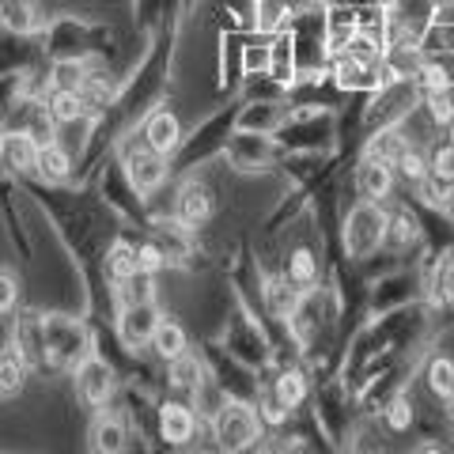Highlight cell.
I'll return each mask as SVG.
<instances>
[{"label": "cell", "mask_w": 454, "mask_h": 454, "mask_svg": "<svg viewBox=\"0 0 454 454\" xmlns=\"http://www.w3.org/2000/svg\"><path fill=\"white\" fill-rule=\"evenodd\" d=\"M387 223L390 216L379 208V201H364L348 212V223H345V250L348 258H367L375 254L382 243H387Z\"/></svg>", "instance_id": "obj_1"}, {"label": "cell", "mask_w": 454, "mask_h": 454, "mask_svg": "<svg viewBox=\"0 0 454 454\" xmlns=\"http://www.w3.org/2000/svg\"><path fill=\"white\" fill-rule=\"evenodd\" d=\"M212 432H216L223 450H247L262 432V417L243 402H223L216 409V420H212Z\"/></svg>", "instance_id": "obj_2"}, {"label": "cell", "mask_w": 454, "mask_h": 454, "mask_svg": "<svg viewBox=\"0 0 454 454\" xmlns=\"http://www.w3.org/2000/svg\"><path fill=\"white\" fill-rule=\"evenodd\" d=\"M394 178H397V170L394 163H382V160H372V155H364L360 167H356V190L364 201H387L390 190H394Z\"/></svg>", "instance_id": "obj_3"}, {"label": "cell", "mask_w": 454, "mask_h": 454, "mask_svg": "<svg viewBox=\"0 0 454 454\" xmlns=\"http://www.w3.org/2000/svg\"><path fill=\"white\" fill-rule=\"evenodd\" d=\"M155 325H160V315L152 310V303H129L118 318V333L125 345L137 348V345H145V340H152Z\"/></svg>", "instance_id": "obj_4"}, {"label": "cell", "mask_w": 454, "mask_h": 454, "mask_svg": "<svg viewBox=\"0 0 454 454\" xmlns=\"http://www.w3.org/2000/svg\"><path fill=\"white\" fill-rule=\"evenodd\" d=\"M76 387H80V397L91 405H106V397L114 390L110 382V367L103 360H88L80 364V375H76Z\"/></svg>", "instance_id": "obj_5"}, {"label": "cell", "mask_w": 454, "mask_h": 454, "mask_svg": "<svg viewBox=\"0 0 454 454\" xmlns=\"http://www.w3.org/2000/svg\"><path fill=\"white\" fill-rule=\"evenodd\" d=\"M145 140H148V148H152V152H160V155L175 152V148H178V140H182V125H178V118H175L170 110H155L152 118H148V125H145Z\"/></svg>", "instance_id": "obj_6"}, {"label": "cell", "mask_w": 454, "mask_h": 454, "mask_svg": "<svg viewBox=\"0 0 454 454\" xmlns=\"http://www.w3.org/2000/svg\"><path fill=\"white\" fill-rule=\"evenodd\" d=\"M38 152L42 145L31 137V133H8L0 137V160L16 170H35L38 167Z\"/></svg>", "instance_id": "obj_7"}, {"label": "cell", "mask_w": 454, "mask_h": 454, "mask_svg": "<svg viewBox=\"0 0 454 454\" xmlns=\"http://www.w3.org/2000/svg\"><path fill=\"white\" fill-rule=\"evenodd\" d=\"M300 300H303V288H300V284H295L288 273L265 284V303H269V310H273L277 318H295V310H300Z\"/></svg>", "instance_id": "obj_8"}, {"label": "cell", "mask_w": 454, "mask_h": 454, "mask_svg": "<svg viewBox=\"0 0 454 454\" xmlns=\"http://www.w3.org/2000/svg\"><path fill=\"white\" fill-rule=\"evenodd\" d=\"M163 175H167V163H163V155L160 152H137L133 160H129V178H133V186L137 190H155L163 182Z\"/></svg>", "instance_id": "obj_9"}, {"label": "cell", "mask_w": 454, "mask_h": 454, "mask_svg": "<svg viewBox=\"0 0 454 454\" xmlns=\"http://www.w3.org/2000/svg\"><path fill=\"white\" fill-rule=\"evenodd\" d=\"M152 348H155V356H163L167 364L186 356V330L170 318H160V325H155V333H152Z\"/></svg>", "instance_id": "obj_10"}, {"label": "cell", "mask_w": 454, "mask_h": 454, "mask_svg": "<svg viewBox=\"0 0 454 454\" xmlns=\"http://www.w3.org/2000/svg\"><path fill=\"white\" fill-rule=\"evenodd\" d=\"M83 110H88V103H83V95L73 91V88H53L50 103H46V114L57 121V125H73L83 118Z\"/></svg>", "instance_id": "obj_11"}, {"label": "cell", "mask_w": 454, "mask_h": 454, "mask_svg": "<svg viewBox=\"0 0 454 454\" xmlns=\"http://www.w3.org/2000/svg\"><path fill=\"white\" fill-rule=\"evenodd\" d=\"M413 88L420 95H435V91H454V76L443 61H435V57H424V65L417 68L413 76Z\"/></svg>", "instance_id": "obj_12"}, {"label": "cell", "mask_w": 454, "mask_h": 454, "mask_svg": "<svg viewBox=\"0 0 454 454\" xmlns=\"http://www.w3.org/2000/svg\"><path fill=\"white\" fill-rule=\"evenodd\" d=\"M160 428H163V439H170V443H186V439L193 435L197 428V420L186 405H163V413H160Z\"/></svg>", "instance_id": "obj_13"}, {"label": "cell", "mask_w": 454, "mask_h": 454, "mask_svg": "<svg viewBox=\"0 0 454 454\" xmlns=\"http://www.w3.org/2000/svg\"><path fill=\"white\" fill-rule=\"evenodd\" d=\"M208 212H212V197L205 186H186L178 197V220L186 223V227H197L201 220H208Z\"/></svg>", "instance_id": "obj_14"}, {"label": "cell", "mask_w": 454, "mask_h": 454, "mask_svg": "<svg viewBox=\"0 0 454 454\" xmlns=\"http://www.w3.org/2000/svg\"><path fill=\"white\" fill-rule=\"evenodd\" d=\"M409 148V137L402 129H379L372 140H367V152L372 160H382V163H397V155Z\"/></svg>", "instance_id": "obj_15"}, {"label": "cell", "mask_w": 454, "mask_h": 454, "mask_svg": "<svg viewBox=\"0 0 454 454\" xmlns=\"http://www.w3.org/2000/svg\"><path fill=\"white\" fill-rule=\"evenodd\" d=\"M394 170H397V178H402V182H409V186H417L420 178H428V175H432V160H428V152H424V148L409 145L402 155H397Z\"/></svg>", "instance_id": "obj_16"}, {"label": "cell", "mask_w": 454, "mask_h": 454, "mask_svg": "<svg viewBox=\"0 0 454 454\" xmlns=\"http://www.w3.org/2000/svg\"><path fill=\"white\" fill-rule=\"evenodd\" d=\"M106 273L118 280V284H129L133 277H140V265H137V250L125 247V243H114L106 254Z\"/></svg>", "instance_id": "obj_17"}, {"label": "cell", "mask_w": 454, "mask_h": 454, "mask_svg": "<svg viewBox=\"0 0 454 454\" xmlns=\"http://www.w3.org/2000/svg\"><path fill=\"white\" fill-rule=\"evenodd\" d=\"M23 375H27V364L16 348H4L0 352V394L12 397V394H20L23 387Z\"/></svg>", "instance_id": "obj_18"}, {"label": "cell", "mask_w": 454, "mask_h": 454, "mask_svg": "<svg viewBox=\"0 0 454 454\" xmlns=\"http://www.w3.org/2000/svg\"><path fill=\"white\" fill-rule=\"evenodd\" d=\"M417 239H420V223H417L413 212H394L390 223H387V243L394 250H405L409 243H417Z\"/></svg>", "instance_id": "obj_19"}, {"label": "cell", "mask_w": 454, "mask_h": 454, "mask_svg": "<svg viewBox=\"0 0 454 454\" xmlns=\"http://www.w3.org/2000/svg\"><path fill=\"white\" fill-rule=\"evenodd\" d=\"M417 197L424 205H432V208H447L454 201V182L439 178V175H428V178L417 182Z\"/></svg>", "instance_id": "obj_20"}, {"label": "cell", "mask_w": 454, "mask_h": 454, "mask_svg": "<svg viewBox=\"0 0 454 454\" xmlns=\"http://www.w3.org/2000/svg\"><path fill=\"white\" fill-rule=\"evenodd\" d=\"M284 16H288V4L284 0H254V27L265 35H273L284 27Z\"/></svg>", "instance_id": "obj_21"}, {"label": "cell", "mask_w": 454, "mask_h": 454, "mask_svg": "<svg viewBox=\"0 0 454 454\" xmlns=\"http://www.w3.org/2000/svg\"><path fill=\"white\" fill-rule=\"evenodd\" d=\"M68 167H73V160H68V152L61 148V145H42V152H38V170L46 178H68Z\"/></svg>", "instance_id": "obj_22"}, {"label": "cell", "mask_w": 454, "mask_h": 454, "mask_svg": "<svg viewBox=\"0 0 454 454\" xmlns=\"http://www.w3.org/2000/svg\"><path fill=\"white\" fill-rule=\"evenodd\" d=\"M121 439H125V432H121V424L114 417H98L95 420V428H91V447L95 450H121Z\"/></svg>", "instance_id": "obj_23"}, {"label": "cell", "mask_w": 454, "mask_h": 454, "mask_svg": "<svg viewBox=\"0 0 454 454\" xmlns=\"http://www.w3.org/2000/svg\"><path fill=\"white\" fill-rule=\"evenodd\" d=\"M300 288H307V284H315L318 280V258L310 250H295L292 258H288V269H284Z\"/></svg>", "instance_id": "obj_24"}, {"label": "cell", "mask_w": 454, "mask_h": 454, "mask_svg": "<svg viewBox=\"0 0 454 454\" xmlns=\"http://www.w3.org/2000/svg\"><path fill=\"white\" fill-rule=\"evenodd\" d=\"M432 295L439 303H454V250L443 254L435 265V277H432Z\"/></svg>", "instance_id": "obj_25"}, {"label": "cell", "mask_w": 454, "mask_h": 454, "mask_svg": "<svg viewBox=\"0 0 454 454\" xmlns=\"http://www.w3.org/2000/svg\"><path fill=\"white\" fill-rule=\"evenodd\" d=\"M428 390H432L435 397H443V402H447V394L454 390V360L435 356V360L428 364Z\"/></svg>", "instance_id": "obj_26"}, {"label": "cell", "mask_w": 454, "mask_h": 454, "mask_svg": "<svg viewBox=\"0 0 454 454\" xmlns=\"http://www.w3.org/2000/svg\"><path fill=\"white\" fill-rule=\"evenodd\" d=\"M273 394L280 397L288 409H295V405H303V397H307V379L300 375V372H284L280 379H277V387H273Z\"/></svg>", "instance_id": "obj_27"}, {"label": "cell", "mask_w": 454, "mask_h": 454, "mask_svg": "<svg viewBox=\"0 0 454 454\" xmlns=\"http://www.w3.org/2000/svg\"><path fill=\"white\" fill-rule=\"evenodd\" d=\"M424 110H428V121L447 129L454 121V91H435V95H424Z\"/></svg>", "instance_id": "obj_28"}, {"label": "cell", "mask_w": 454, "mask_h": 454, "mask_svg": "<svg viewBox=\"0 0 454 454\" xmlns=\"http://www.w3.org/2000/svg\"><path fill=\"white\" fill-rule=\"evenodd\" d=\"M170 382L182 387V390H197V387H201V364H197V356L170 360Z\"/></svg>", "instance_id": "obj_29"}, {"label": "cell", "mask_w": 454, "mask_h": 454, "mask_svg": "<svg viewBox=\"0 0 454 454\" xmlns=\"http://www.w3.org/2000/svg\"><path fill=\"white\" fill-rule=\"evenodd\" d=\"M83 65H76V61H61L53 68V88H73V91H80L83 88Z\"/></svg>", "instance_id": "obj_30"}, {"label": "cell", "mask_w": 454, "mask_h": 454, "mask_svg": "<svg viewBox=\"0 0 454 454\" xmlns=\"http://www.w3.org/2000/svg\"><path fill=\"white\" fill-rule=\"evenodd\" d=\"M428 160H432V175L454 182V145H450V140H447V145H439Z\"/></svg>", "instance_id": "obj_31"}, {"label": "cell", "mask_w": 454, "mask_h": 454, "mask_svg": "<svg viewBox=\"0 0 454 454\" xmlns=\"http://www.w3.org/2000/svg\"><path fill=\"white\" fill-rule=\"evenodd\" d=\"M163 262H167V254H163V247H155V243H148V247L137 250V265H140V273H148V277L160 273Z\"/></svg>", "instance_id": "obj_32"}, {"label": "cell", "mask_w": 454, "mask_h": 454, "mask_svg": "<svg viewBox=\"0 0 454 454\" xmlns=\"http://www.w3.org/2000/svg\"><path fill=\"white\" fill-rule=\"evenodd\" d=\"M273 76L277 80H288L292 76V38H280L277 42V50H273Z\"/></svg>", "instance_id": "obj_33"}, {"label": "cell", "mask_w": 454, "mask_h": 454, "mask_svg": "<svg viewBox=\"0 0 454 454\" xmlns=\"http://www.w3.org/2000/svg\"><path fill=\"white\" fill-rule=\"evenodd\" d=\"M288 413H292V409H288V405H284V402H280V397H277V394H269V397H265V402L258 405V417H262L265 424H284V420H288Z\"/></svg>", "instance_id": "obj_34"}, {"label": "cell", "mask_w": 454, "mask_h": 454, "mask_svg": "<svg viewBox=\"0 0 454 454\" xmlns=\"http://www.w3.org/2000/svg\"><path fill=\"white\" fill-rule=\"evenodd\" d=\"M387 424H390L394 432H405L409 424H413V405H409L405 397H397V402L387 409Z\"/></svg>", "instance_id": "obj_35"}, {"label": "cell", "mask_w": 454, "mask_h": 454, "mask_svg": "<svg viewBox=\"0 0 454 454\" xmlns=\"http://www.w3.org/2000/svg\"><path fill=\"white\" fill-rule=\"evenodd\" d=\"M16 295H20L16 280H12V273H4V269H0V315H8V310L16 307Z\"/></svg>", "instance_id": "obj_36"}, {"label": "cell", "mask_w": 454, "mask_h": 454, "mask_svg": "<svg viewBox=\"0 0 454 454\" xmlns=\"http://www.w3.org/2000/svg\"><path fill=\"white\" fill-rule=\"evenodd\" d=\"M375 8H379V12H387V16H394V12L402 8V0H375Z\"/></svg>", "instance_id": "obj_37"}, {"label": "cell", "mask_w": 454, "mask_h": 454, "mask_svg": "<svg viewBox=\"0 0 454 454\" xmlns=\"http://www.w3.org/2000/svg\"><path fill=\"white\" fill-rule=\"evenodd\" d=\"M303 4H307V8H325L330 0H303Z\"/></svg>", "instance_id": "obj_38"}, {"label": "cell", "mask_w": 454, "mask_h": 454, "mask_svg": "<svg viewBox=\"0 0 454 454\" xmlns=\"http://www.w3.org/2000/svg\"><path fill=\"white\" fill-rule=\"evenodd\" d=\"M447 409H450V417H454V390L447 394Z\"/></svg>", "instance_id": "obj_39"}, {"label": "cell", "mask_w": 454, "mask_h": 454, "mask_svg": "<svg viewBox=\"0 0 454 454\" xmlns=\"http://www.w3.org/2000/svg\"><path fill=\"white\" fill-rule=\"evenodd\" d=\"M0 16H4V8H0Z\"/></svg>", "instance_id": "obj_40"}]
</instances>
